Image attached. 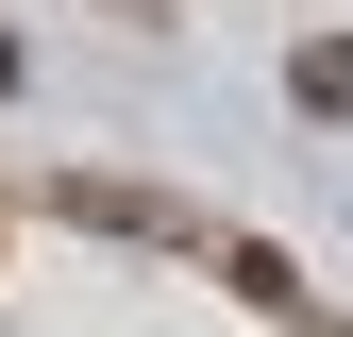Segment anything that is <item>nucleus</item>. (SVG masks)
I'll return each instance as SVG.
<instances>
[{
    "label": "nucleus",
    "instance_id": "1",
    "mask_svg": "<svg viewBox=\"0 0 353 337\" xmlns=\"http://www.w3.org/2000/svg\"><path fill=\"white\" fill-rule=\"evenodd\" d=\"M286 84H303V118H353V34H320V51H303Z\"/></svg>",
    "mask_w": 353,
    "mask_h": 337
}]
</instances>
